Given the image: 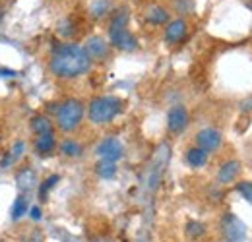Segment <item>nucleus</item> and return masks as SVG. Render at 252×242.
<instances>
[{"instance_id":"nucleus-1","label":"nucleus","mask_w":252,"mask_h":242,"mask_svg":"<svg viewBox=\"0 0 252 242\" xmlns=\"http://www.w3.org/2000/svg\"><path fill=\"white\" fill-rule=\"evenodd\" d=\"M92 68V60L84 47L76 43H63L57 45L49 59V70L55 78L61 80H74L88 74Z\"/></svg>"},{"instance_id":"nucleus-2","label":"nucleus","mask_w":252,"mask_h":242,"mask_svg":"<svg viewBox=\"0 0 252 242\" xmlns=\"http://www.w3.org/2000/svg\"><path fill=\"white\" fill-rule=\"evenodd\" d=\"M128 10L126 8H119L113 18H111V26H109V45H113L119 51H136L138 41L136 37L128 31Z\"/></svg>"},{"instance_id":"nucleus-3","label":"nucleus","mask_w":252,"mask_h":242,"mask_svg":"<svg viewBox=\"0 0 252 242\" xmlns=\"http://www.w3.org/2000/svg\"><path fill=\"white\" fill-rule=\"evenodd\" d=\"M123 113V99L115 95H101L92 99L88 107V119L97 126L113 122L119 115Z\"/></svg>"},{"instance_id":"nucleus-4","label":"nucleus","mask_w":252,"mask_h":242,"mask_svg":"<svg viewBox=\"0 0 252 242\" xmlns=\"http://www.w3.org/2000/svg\"><path fill=\"white\" fill-rule=\"evenodd\" d=\"M84 115H86V109H84V103L80 99H66L63 101L57 111H55V119H57V126L70 134L74 132L82 121H84Z\"/></svg>"},{"instance_id":"nucleus-5","label":"nucleus","mask_w":252,"mask_h":242,"mask_svg":"<svg viewBox=\"0 0 252 242\" xmlns=\"http://www.w3.org/2000/svg\"><path fill=\"white\" fill-rule=\"evenodd\" d=\"M220 227L225 242H245V239H247V227H245V223L239 217L231 215V213L223 215Z\"/></svg>"},{"instance_id":"nucleus-6","label":"nucleus","mask_w":252,"mask_h":242,"mask_svg":"<svg viewBox=\"0 0 252 242\" xmlns=\"http://www.w3.org/2000/svg\"><path fill=\"white\" fill-rule=\"evenodd\" d=\"M189 126V111L185 105H173L167 113V130L173 136H179Z\"/></svg>"},{"instance_id":"nucleus-7","label":"nucleus","mask_w":252,"mask_h":242,"mask_svg":"<svg viewBox=\"0 0 252 242\" xmlns=\"http://www.w3.org/2000/svg\"><path fill=\"white\" fill-rule=\"evenodd\" d=\"M223 144V136L218 128H202L196 134V146L200 150H204L206 153L218 151Z\"/></svg>"},{"instance_id":"nucleus-8","label":"nucleus","mask_w":252,"mask_h":242,"mask_svg":"<svg viewBox=\"0 0 252 242\" xmlns=\"http://www.w3.org/2000/svg\"><path fill=\"white\" fill-rule=\"evenodd\" d=\"M95 151L99 155V159L117 163V161L125 155V148H123V144H121L117 138H105V140L99 142V146H97Z\"/></svg>"},{"instance_id":"nucleus-9","label":"nucleus","mask_w":252,"mask_h":242,"mask_svg":"<svg viewBox=\"0 0 252 242\" xmlns=\"http://www.w3.org/2000/svg\"><path fill=\"white\" fill-rule=\"evenodd\" d=\"M86 53H88V57H90V60L92 62H103L109 59V53H111V47H109V41H105L103 37H99V35H94V37H90L88 39V43H86Z\"/></svg>"},{"instance_id":"nucleus-10","label":"nucleus","mask_w":252,"mask_h":242,"mask_svg":"<svg viewBox=\"0 0 252 242\" xmlns=\"http://www.w3.org/2000/svg\"><path fill=\"white\" fill-rule=\"evenodd\" d=\"M187 22L183 20V18H177V20H173V22H169L167 24V28H165V43L167 45H177V43H181L185 37H187Z\"/></svg>"},{"instance_id":"nucleus-11","label":"nucleus","mask_w":252,"mask_h":242,"mask_svg":"<svg viewBox=\"0 0 252 242\" xmlns=\"http://www.w3.org/2000/svg\"><path fill=\"white\" fill-rule=\"evenodd\" d=\"M167 159H169V151H167V148L163 146V148H159L158 155L154 157L152 167H150V188H156V186H158L159 179H161V173L165 171Z\"/></svg>"},{"instance_id":"nucleus-12","label":"nucleus","mask_w":252,"mask_h":242,"mask_svg":"<svg viewBox=\"0 0 252 242\" xmlns=\"http://www.w3.org/2000/svg\"><path fill=\"white\" fill-rule=\"evenodd\" d=\"M241 175V165L239 161H225L218 171V182L220 184H231L239 179Z\"/></svg>"},{"instance_id":"nucleus-13","label":"nucleus","mask_w":252,"mask_h":242,"mask_svg":"<svg viewBox=\"0 0 252 242\" xmlns=\"http://www.w3.org/2000/svg\"><path fill=\"white\" fill-rule=\"evenodd\" d=\"M16 184H18V188H20L22 194H28L32 188H35V184H37L35 171H33L32 167H22L18 171V175H16Z\"/></svg>"},{"instance_id":"nucleus-14","label":"nucleus","mask_w":252,"mask_h":242,"mask_svg":"<svg viewBox=\"0 0 252 242\" xmlns=\"http://www.w3.org/2000/svg\"><path fill=\"white\" fill-rule=\"evenodd\" d=\"M33 148H35V153H37V155H49V153H53L55 148H57V138H55V134L49 132V134L37 136Z\"/></svg>"},{"instance_id":"nucleus-15","label":"nucleus","mask_w":252,"mask_h":242,"mask_svg":"<svg viewBox=\"0 0 252 242\" xmlns=\"http://www.w3.org/2000/svg\"><path fill=\"white\" fill-rule=\"evenodd\" d=\"M146 22L152 24V26H165L169 24V12L163 8V6H150L146 10Z\"/></svg>"},{"instance_id":"nucleus-16","label":"nucleus","mask_w":252,"mask_h":242,"mask_svg":"<svg viewBox=\"0 0 252 242\" xmlns=\"http://www.w3.org/2000/svg\"><path fill=\"white\" fill-rule=\"evenodd\" d=\"M30 128H32V132L35 136H41V134H49V132H53V121L47 117V115H35L30 122Z\"/></svg>"},{"instance_id":"nucleus-17","label":"nucleus","mask_w":252,"mask_h":242,"mask_svg":"<svg viewBox=\"0 0 252 242\" xmlns=\"http://www.w3.org/2000/svg\"><path fill=\"white\" fill-rule=\"evenodd\" d=\"M187 163L192 169H202L208 163V153L204 151V150H200L198 146H192L187 151Z\"/></svg>"},{"instance_id":"nucleus-18","label":"nucleus","mask_w":252,"mask_h":242,"mask_svg":"<svg viewBox=\"0 0 252 242\" xmlns=\"http://www.w3.org/2000/svg\"><path fill=\"white\" fill-rule=\"evenodd\" d=\"M95 173L103 179V181H111L117 177V163L113 161H105V159H99L97 165H95Z\"/></svg>"},{"instance_id":"nucleus-19","label":"nucleus","mask_w":252,"mask_h":242,"mask_svg":"<svg viewBox=\"0 0 252 242\" xmlns=\"http://www.w3.org/2000/svg\"><path fill=\"white\" fill-rule=\"evenodd\" d=\"M30 212V202H28V194H20L18 198H16V202L12 204V210H10V217L14 219V221H18V219H22L26 213Z\"/></svg>"},{"instance_id":"nucleus-20","label":"nucleus","mask_w":252,"mask_h":242,"mask_svg":"<svg viewBox=\"0 0 252 242\" xmlns=\"http://www.w3.org/2000/svg\"><path fill=\"white\" fill-rule=\"evenodd\" d=\"M24 151H26V142H22V140H20V142H16V144L12 146V150L6 153V157L0 161V167H2V169L10 167L14 161H18V159L24 155Z\"/></svg>"},{"instance_id":"nucleus-21","label":"nucleus","mask_w":252,"mask_h":242,"mask_svg":"<svg viewBox=\"0 0 252 242\" xmlns=\"http://www.w3.org/2000/svg\"><path fill=\"white\" fill-rule=\"evenodd\" d=\"M82 151H84V148L76 140H64L63 144H61V153H63L64 157H80Z\"/></svg>"},{"instance_id":"nucleus-22","label":"nucleus","mask_w":252,"mask_h":242,"mask_svg":"<svg viewBox=\"0 0 252 242\" xmlns=\"http://www.w3.org/2000/svg\"><path fill=\"white\" fill-rule=\"evenodd\" d=\"M59 181H61L59 175H51V177H47L45 181L39 184V198H41V200H47L49 194H51V190L59 184Z\"/></svg>"},{"instance_id":"nucleus-23","label":"nucleus","mask_w":252,"mask_h":242,"mask_svg":"<svg viewBox=\"0 0 252 242\" xmlns=\"http://www.w3.org/2000/svg\"><path fill=\"white\" fill-rule=\"evenodd\" d=\"M111 10V0H94L90 4V14L94 18H103Z\"/></svg>"},{"instance_id":"nucleus-24","label":"nucleus","mask_w":252,"mask_h":242,"mask_svg":"<svg viewBox=\"0 0 252 242\" xmlns=\"http://www.w3.org/2000/svg\"><path fill=\"white\" fill-rule=\"evenodd\" d=\"M187 233H189V237H192V239H200L206 233V227L200 221H190V223H187Z\"/></svg>"},{"instance_id":"nucleus-25","label":"nucleus","mask_w":252,"mask_h":242,"mask_svg":"<svg viewBox=\"0 0 252 242\" xmlns=\"http://www.w3.org/2000/svg\"><path fill=\"white\" fill-rule=\"evenodd\" d=\"M237 192L249 202V204H252V181H243L237 184Z\"/></svg>"},{"instance_id":"nucleus-26","label":"nucleus","mask_w":252,"mask_h":242,"mask_svg":"<svg viewBox=\"0 0 252 242\" xmlns=\"http://www.w3.org/2000/svg\"><path fill=\"white\" fill-rule=\"evenodd\" d=\"M22 242H43V235H41L39 231H32V233L24 235Z\"/></svg>"},{"instance_id":"nucleus-27","label":"nucleus","mask_w":252,"mask_h":242,"mask_svg":"<svg viewBox=\"0 0 252 242\" xmlns=\"http://www.w3.org/2000/svg\"><path fill=\"white\" fill-rule=\"evenodd\" d=\"M30 212H32V217L35 219V221H37V219H41V208H32Z\"/></svg>"}]
</instances>
